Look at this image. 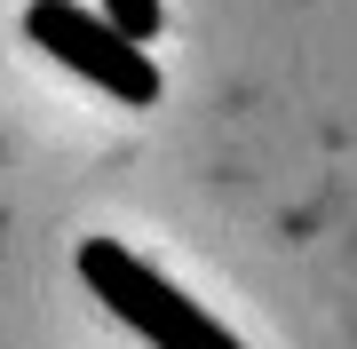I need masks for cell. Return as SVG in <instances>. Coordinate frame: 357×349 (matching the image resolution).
I'll return each instance as SVG.
<instances>
[{
	"label": "cell",
	"instance_id": "6da1fadb",
	"mask_svg": "<svg viewBox=\"0 0 357 349\" xmlns=\"http://www.w3.org/2000/svg\"><path fill=\"white\" fill-rule=\"evenodd\" d=\"M79 278H88V294L103 310L128 334H143L151 349H246L222 318H206L183 286H167V270L135 262L119 238H79Z\"/></svg>",
	"mask_w": 357,
	"mask_h": 349
},
{
	"label": "cell",
	"instance_id": "7a4b0ae2",
	"mask_svg": "<svg viewBox=\"0 0 357 349\" xmlns=\"http://www.w3.org/2000/svg\"><path fill=\"white\" fill-rule=\"evenodd\" d=\"M24 32L64 72L96 79L103 95H119V104H159V64L143 56V40H128L119 24H103L88 0H32V8H24Z\"/></svg>",
	"mask_w": 357,
	"mask_h": 349
},
{
	"label": "cell",
	"instance_id": "3957f363",
	"mask_svg": "<svg viewBox=\"0 0 357 349\" xmlns=\"http://www.w3.org/2000/svg\"><path fill=\"white\" fill-rule=\"evenodd\" d=\"M96 16H103V24H119L128 40H151V32L167 24V8H159V0H96Z\"/></svg>",
	"mask_w": 357,
	"mask_h": 349
}]
</instances>
